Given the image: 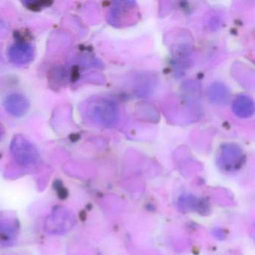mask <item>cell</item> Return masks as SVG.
<instances>
[{
    "label": "cell",
    "instance_id": "3957f363",
    "mask_svg": "<svg viewBox=\"0 0 255 255\" xmlns=\"http://www.w3.org/2000/svg\"><path fill=\"white\" fill-rule=\"evenodd\" d=\"M11 152L15 162L22 167L33 166L40 159L36 147L21 135H16L13 138Z\"/></svg>",
    "mask_w": 255,
    "mask_h": 255
},
{
    "label": "cell",
    "instance_id": "277c9868",
    "mask_svg": "<svg viewBox=\"0 0 255 255\" xmlns=\"http://www.w3.org/2000/svg\"><path fill=\"white\" fill-rule=\"evenodd\" d=\"M8 56L14 65H26L34 59L35 48L30 43L19 41L8 49Z\"/></svg>",
    "mask_w": 255,
    "mask_h": 255
},
{
    "label": "cell",
    "instance_id": "52a82bcc",
    "mask_svg": "<svg viewBox=\"0 0 255 255\" xmlns=\"http://www.w3.org/2000/svg\"><path fill=\"white\" fill-rule=\"evenodd\" d=\"M208 96L210 101L216 104H226L229 99V91L222 83H215L208 89Z\"/></svg>",
    "mask_w": 255,
    "mask_h": 255
},
{
    "label": "cell",
    "instance_id": "7a4b0ae2",
    "mask_svg": "<svg viewBox=\"0 0 255 255\" xmlns=\"http://www.w3.org/2000/svg\"><path fill=\"white\" fill-rule=\"evenodd\" d=\"M86 113L93 122L105 127L113 126L118 120V110L114 103L104 98L91 101L86 107Z\"/></svg>",
    "mask_w": 255,
    "mask_h": 255
},
{
    "label": "cell",
    "instance_id": "ba28073f",
    "mask_svg": "<svg viewBox=\"0 0 255 255\" xmlns=\"http://www.w3.org/2000/svg\"><path fill=\"white\" fill-rule=\"evenodd\" d=\"M52 2H27V6L30 8H35L36 9L42 8V6H48Z\"/></svg>",
    "mask_w": 255,
    "mask_h": 255
},
{
    "label": "cell",
    "instance_id": "6da1fadb",
    "mask_svg": "<svg viewBox=\"0 0 255 255\" xmlns=\"http://www.w3.org/2000/svg\"><path fill=\"white\" fill-rule=\"evenodd\" d=\"M74 213L64 207H56L47 216L44 223V229L51 235H64L69 232L75 225Z\"/></svg>",
    "mask_w": 255,
    "mask_h": 255
},
{
    "label": "cell",
    "instance_id": "9c48e42d",
    "mask_svg": "<svg viewBox=\"0 0 255 255\" xmlns=\"http://www.w3.org/2000/svg\"><path fill=\"white\" fill-rule=\"evenodd\" d=\"M2 135H3V129H2V125H0V140L2 138Z\"/></svg>",
    "mask_w": 255,
    "mask_h": 255
},
{
    "label": "cell",
    "instance_id": "5b68a950",
    "mask_svg": "<svg viewBox=\"0 0 255 255\" xmlns=\"http://www.w3.org/2000/svg\"><path fill=\"white\" fill-rule=\"evenodd\" d=\"M4 107L10 114L16 117H21L29 110V103L23 95L14 93L5 98Z\"/></svg>",
    "mask_w": 255,
    "mask_h": 255
},
{
    "label": "cell",
    "instance_id": "8992f818",
    "mask_svg": "<svg viewBox=\"0 0 255 255\" xmlns=\"http://www.w3.org/2000/svg\"><path fill=\"white\" fill-rule=\"evenodd\" d=\"M233 110L236 115L241 118H249L254 113V103L249 97L242 95L236 98L233 104Z\"/></svg>",
    "mask_w": 255,
    "mask_h": 255
}]
</instances>
